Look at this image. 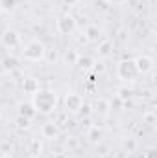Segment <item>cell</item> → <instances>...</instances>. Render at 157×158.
I'll return each instance as SVG.
<instances>
[{
	"label": "cell",
	"instance_id": "13",
	"mask_svg": "<svg viewBox=\"0 0 157 158\" xmlns=\"http://www.w3.org/2000/svg\"><path fill=\"white\" fill-rule=\"evenodd\" d=\"M94 59L91 55H78V61H76V66H78L81 72H91L92 66H94Z\"/></svg>",
	"mask_w": 157,
	"mask_h": 158
},
{
	"label": "cell",
	"instance_id": "1",
	"mask_svg": "<svg viewBox=\"0 0 157 158\" xmlns=\"http://www.w3.org/2000/svg\"><path fill=\"white\" fill-rule=\"evenodd\" d=\"M32 103H34L37 114L48 116V114L56 112V109H57V96H56V92L50 90V88H39V90L32 96Z\"/></svg>",
	"mask_w": 157,
	"mask_h": 158
},
{
	"label": "cell",
	"instance_id": "2",
	"mask_svg": "<svg viewBox=\"0 0 157 158\" xmlns=\"http://www.w3.org/2000/svg\"><path fill=\"white\" fill-rule=\"evenodd\" d=\"M117 77L124 83V85H133L137 79L141 77L137 66H135V61L133 59H122L117 64Z\"/></svg>",
	"mask_w": 157,
	"mask_h": 158
},
{
	"label": "cell",
	"instance_id": "8",
	"mask_svg": "<svg viewBox=\"0 0 157 158\" xmlns=\"http://www.w3.org/2000/svg\"><path fill=\"white\" fill-rule=\"evenodd\" d=\"M59 134H61V127L56 123V121H46V123H43V127H41V136L43 138H46V140H57L59 138Z\"/></svg>",
	"mask_w": 157,
	"mask_h": 158
},
{
	"label": "cell",
	"instance_id": "16",
	"mask_svg": "<svg viewBox=\"0 0 157 158\" xmlns=\"http://www.w3.org/2000/svg\"><path fill=\"white\" fill-rule=\"evenodd\" d=\"M113 53V42L111 40H100L98 42V57H109Z\"/></svg>",
	"mask_w": 157,
	"mask_h": 158
},
{
	"label": "cell",
	"instance_id": "21",
	"mask_svg": "<svg viewBox=\"0 0 157 158\" xmlns=\"http://www.w3.org/2000/svg\"><path fill=\"white\" fill-rule=\"evenodd\" d=\"M30 153H32V156H39L41 153H43V143H41L37 138H34L30 142Z\"/></svg>",
	"mask_w": 157,
	"mask_h": 158
},
{
	"label": "cell",
	"instance_id": "28",
	"mask_svg": "<svg viewBox=\"0 0 157 158\" xmlns=\"http://www.w3.org/2000/svg\"><path fill=\"white\" fill-rule=\"evenodd\" d=\"M79 0H63V4L67 6V7H74V6H78Z\"/></svg>",
	"mask_w": 157,
	"mask_h": 158
},
{
	"label": "cell",
	"instance_id": "15",
	"mask_svg": "<svg viewBox=\"0 0 157 158\" xmlns=\"http://www.w3.org/2000/svg\"><path fill=\"white\" fill-rule=\"evenodd\" d=\"M133 88L131 86H128V85H122V86H118L117 88V98L120 101H124V103H128V101H131L133 99Z\"/></svg>",
	"mask_w": 157,
	"mask_h": 158
},
{
	"label": "cell",
	"instance_id": "24",
	"mask_svg": "<svg viewBox=\"0 0 157 158\" xmlns=\"http://www.w3.org/2000/svg\"><path fill=\"white\" fill-rule=\"evenodd\" d=\"M142 121L148 123V125H154V123H155V114H154V112H146V114L142 116Z\"/></svg>",
	"mask_w": 157,
	"mask_h": 158
},
{
	"label": "cell",
	"instance_id": "29",
	"mask_svg": "<svg viewBox=\"0 0 157 158\" xmlns=\"http://www.w3.org/2000/svg\"><path fill=\"white\" fill-rule=\"evenodd\" d=\"M78 42L79 44H85V42H89V40H87V37H85L83 33H81V37H78Z\"/></svg>",
	"mask_w": 157,
	"mask_h": 158
},
{
	"label": "cell",
	"instance_id": "19",
	"mask_svg": "<svg viewBox=\"0 0 157 158\" xmlns=\"http://www.w3.org/2000/svg\"><path fill=\"white\" fill-rule=\"evenodd\" d=\"M83 35L87 37V40L94 42V40L100 39V28H98V26H94V24H91V26H87V28H85Z\"/></svg>",
	"mask_w": 157,
	"mask_h": 158
},
{
	"label": "cell",
	"instance_id": "31",
	"mask_svg": "<svg viewBox=\"0 0 157 158\" xmlns=\"http://www.w3.org/2000/svg\"><path fill=\"white\" fill-rule=\"evenodd\" d=\"M2 158H15V156H13V155H9V153H7V155H4V156H2Z\"/></svg>",
	"mask_w": 157,
	"mask_h": 158
},
{
	"label": "cell",
	"instance_id": "3",
	"mask_svg": "<svg viewBox=\"0 0 157 158\" xmlns=\"http://www.w3.org/2000/svg\"><path fill=\"white\" fill-rule=\"evenodd\" d=\"M22 59L24 61H30V63H41L44 57H46V46L43 40H30L24 48H22Z\"/></svg>",
	"mask_w": 157,
	"mask_h": 158
},
{
	"label": "cell",
	"instance_id": "23",
	"mask_svg": "<svg viewBox=\"0 0 157 158\" xmlns=\"http://www.w3.org/2000/svg\"><path fill=\"white\" fill-rule=\"evenodd\" d=\"M30 121H32V119L22 118V116H19V114H17V119H15V123H17L19 129H28V127H30Z\"/></svg>",
	"mask_w": 157,
	"mask_h": 158
},
{
	"label": "cell",
	"instance_id": "30",
	"mask_svg": "<svg viewBox=\"0 0 157 158\" xmlns=\"http://www.w3.org/2000/svg\"><path fill=\"white\" fill-rule=\"evenodd\" d=\"M67 145H70V147H78V142L72 138V140H69V143H67Z\"/></svg>",
	"mask_w": 157,
	"mask_h": 158
},
{
	"label": "cell",
	"instance_id": "17",
	"mask_svg": "<svg viewBox=\"0 0 157 158\" xmlns=\"http://www.w3.org/2000/svg\"><path fill=\"white\" fill-rule=\"evenodd\" d=\"M2 66H4V70L13 72V70H17V68H19V59H17V57H13V55H6V57L2 59Z\"/></svg>",
	"mask_w": 157,
	"mask_h": 158
},
{
	"label": "cell",
	"instance_id": "9",
	"mask_svg": "<svg viewBox=\"0 0 157 158\" xmlns=\"http://www.w3.org/2000/svg\"><path fill=\"white\" fill-rule=\"evenodd\" d=\"M111 112V101L107 98H98L94 103H92V114H98V116H107Z\"/></svg>",
	"mask_w": 157,
	"mask_h": 158
},
{
	"label": "cell",
	"instance_id": "18",
	"mask_svg": "<svg viewBox=\"0 0 157 158\" xmlns=\"http://www.w3.org/2000/svg\"><path fill=\"white\" fill-rule=\"evenodd\" d=\"M122 149H124L128 155H133V153H137V149H139V142L129 136V138H126V140L122 142Z\"/></svg>",
	"mask_w": 157,
	"mask_h": 158
},
{
	"label": "cell",
	"instance_id": "11",
	"mask_svg": "<svg viewBox=\"0 0 157 158\" xmlns=\"http://www.w3.org/2000/svg\"><path fill=\"white\" fill-rule=\"evenodd\" d=\"M85 138L91 143H100L102 138H104V129L100 125H89L87 131H85Z\"/></svg>",
	"mask_w": 157,
	"mask_h": 158
},
{
	"label": "cell",
	"instance_id": "22",
	"mask_svg": "<svg viewBox=\"0 0 157 158\" xmlns=\"http://www.w3.org/2000/svg\"><path fill=\"white\" fill-rule=\"evenodd\" d=\"M78 116H81L83 119H85V118H91V116H92V105L83 101V105H81V109H79Z\"/></svg>",
	"mask_w": 157,
	"mask_h": 158
},
{
	"label": "cell",
	"instance_id": "6",
	"mask_svg": "<svg viewBox=\"0 0 157 158\" xmlns=\"http://www.w3.org/2000/svg\"><path fill=\"white\" fill-rule=\"evenodd\" d=\"M0 40H2V46H6V48L13 50V48H17V46L20 44V35H19V31H17V30L7 28V30H4V31H2Z\"/></svg>",
	"mask_w": 157,
	"mask_h": 158
},
{
	"label": "cell",
	"instance_id": "7",
	"mask_svg": "<svg viewBox=\"0 0 157 158\" xmlns=\"http://www.w3.org/2000/svg\"><path fill=\"white\" fill-rule=\"evenodd\" d=\"M133 61H135V66H137V70H139L141 76H146V74H150L154 70V59L150 55H146V53L135 57Z\"/></svg>",
	"mask_w": 157,
	"mask_h": 158
},
{
	"label": "cell",
	"instance_id": "26",
	"mask_svg": "<svg viewBox=\"0 0 157 158\" xmlns=\"http://www.w3.org/2000/svg\"><path fill=\"white\" fill-rule=\"evenodd\" d=\"M144 158H157V151L154 149V147H150V149L144 153Z\"/></svg>",
	"mask_w": 157,
	"mask_h": 158
},
{
	"label": "cell",
	"instance_id": "27",
	"mask_svg": "<svg viewBox=\"0 0 157 158\" xmlns=\"http://www.w3.org/2000/svg\"><path fill=\"white\" fill-rule=\"evenodd\" d=\"M104 2H107L109 6H124L128 0H104Z\"/></svg>",
	"mask_w": 157,
	"mask_h": 158
},
{
	"label": "cell",
	"instance_id": "32",
	"mask_svg": "<svg viewBox=\"0 0 157 158\" xmlns=\"http://www.w3.org/2000/svg\"><path fill=\"white\" fill-rule=\"evenodd\" d=\"M0 119H2V110H0Z\"/></svg>",
	"mask_w": 157,
	"mask_h": 158
},
{
	"label": "cell",
	"instance_id": "25",
	"mask_svg": "<svg viewBox=\"0 0 157 158\" xmlns=\"http://www.w3.org/2000/svg\"><path fill=\"white\" fill-rule=\"evenodd\" d=\"M128 37H129V31H128L126 28H120V30H118V39H120V40H126Z\"/></svg>",
	"mask_w": 157,
	"mask_h": 158
},
{
	"label": "cell",
	"instance_id": "20",
	"mask_svg": "<svg viewBox=\"0 0 157 158\" xmlns=\"http://www.w3.org/2000/svg\"><path fill=\"white\" fill-rule=\"evenodd\" d=\"M17 4H19V0H0V11L9 13L17 7Z\"/></svg>",
	"mask_w": 157,
	"mask_h": 158
},
{
	"label": "cell",
	"instance_id": "14",
	"mask_svg": "<svg viewBox=\"0 0 157 158\" xmlns=\"http://www.w3.org/2000/svg\"><path fill=\"white\" fill-rule=\"evenodd\" d=\"M78 52L76 50H67L63 55H61V63H63V66H67V68H72V66H76V61H78Z\"/></svg>",
	"mask_w": 157,
	"mask_h": 158
},
{
	"label": "cell",
	"instance_id": "4",
	"mask_svg": "<svg viewBox=\"0 0 157 158\" xmlns=\"http://www.w3.org/2000/svg\"><path fill=\"white\" fill-rule=\"evenodd\" d=\"M76 28H78V20H76V17L70 15V13H63V15H59L57 20H56V30H57V33H61V35H72V33L76 31Z\"/></svg>",
	"mask_w": 157,
	"mask_h": 158
},
{
	"label": "cell",
	"instance_id": "5",
	"mask_svg": "<svg viewBox=\"0 0 157 158\" xmlns=\"http://www.w3.org/2000/svg\"><path fill=\"white\" fill-rule=\"evenodd\" d=\"M63 105H65V112L67 114H78L81 105H83V98L79 94H76V92H70V94L65 96Z\"/></svg>",
	"mask_w": 157,
	"mask_h": 158
},
{
	"label": "cell",
	"instance_id": "33",
	"mask_svg": "<svg viewBox=\"0 0 157 158\" xmlns=\"http://www.w3.org/2000/svg\"><path fill=\"white\" fill-rule=\"evenodd\" d=\"M57 158H65V156H61V155H59V156H57Z\"/></svg>",
	"mask_w": 157,
	"mask_h": 158
},
{
	"label": "cell",
	"instance_id": "12",
	"mask_svg": "<svg viewBox=\"0 0 157 158\" xmlns=\"http://www.w3.org/2000/svg\"><path fill=\"white\" fill-rule=\"evenodd\" d=\"M20 86H22V92H24V94H28V96H34V94H35V92L41 88L39 79L32 77V76L22 79V85H20Z\"/></svg>",
	"mask_w": 157,
	"mask_h": 158
},
{
	"label": "cell",
	"instance_id": "10",
	"mask_svg": "<svg viewBox=\"0 0 157 158\" xmlns=\"http://www.w3.org/2000/svg\"><path fill=\"white\" fill-rule=\"evenodd\" d=\"M17 114L22 116V118L34 119L37 116V110H35V107H34L32 101H20V103L17 105Z\"/></svg>",
	"mask_w": 157,
	"mask_h": 158
}]
</instances>
